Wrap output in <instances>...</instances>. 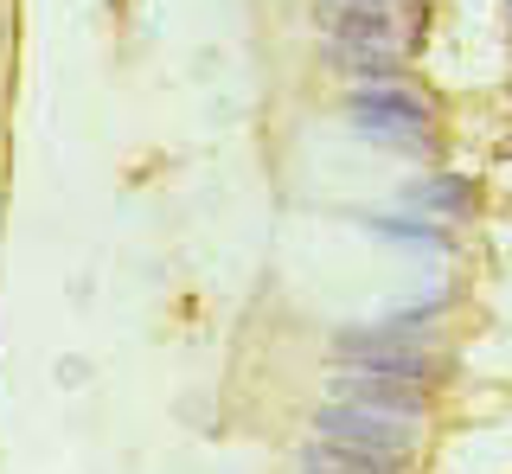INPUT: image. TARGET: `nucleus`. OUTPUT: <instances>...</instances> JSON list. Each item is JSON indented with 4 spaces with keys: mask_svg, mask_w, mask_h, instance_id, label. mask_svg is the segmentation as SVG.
Segmentation results:
<instances>
[{
    "mask_svg": "<svg viewBox=\"0 0 512 474\" xmlns=\"http://www.w3.org/2000/svg\"><path fill=\"white\" fill-rule=\"evenodd\" d=\"M327 65H333V71H346L352 84L378 90V84H391V77H397V65H404V52H365V45H327Z\"/></svg>",
    "mask_w": 512,
    "mask_h": 474,
    "instance_id": "5",
    "label": "nucleus"
},
{
    "mask_svg": "<svg viewBox=\"0 0 512 474\" xmlns=\"http://www.w3.org/2000/svg\"><path fill=\"white\" fill-rule=\"evenodd\" d=\"M320 7H340V13H378V20H404L410 0H320Z\"/></svg>",
    "mask_w": 512,
    "mask_h": 474,
    "instance_id": "8",
    "label": "nucleus"
},
{
    "mask_svg": "<svg viewBox=\"0 0 512 474\" xmlns=\"http://www.w3.org/2000/svg\"><path fill=\"white\" fill-rule=\"evenodd\" d=\"M404 462H378V455H359V449H340V442H308L301 455V474H397Z\"/></svg>",
    "mask_w": 512,
    "mask_h": 474,
    "instance_id": "6",
    "label": "nucleus"
},
{
    "mask_svg": "<svg viewBox=\"0 0 512 474\" xmlns=\"http://www.w3.org/2000/svg\"><path fill=\"white\" fill-rule=\"evenodd\" d=\"M468 186H461V180H416L410 186V205H423V212H448V218H455V212H468Z\"/></svg>",
    "mask_w": 512,
    "mask_h": 474,
    "instance_id": "7",
    "label": "nucleus"
},
{
    "mask_svg": "<svg viewBox=\"0 0 512 474\" xmlns=\"http://www.w3.org/2000/svg\"><path fill=\"white\" fill-rule=\"evenodd\" d=\"M346 122L359 135L384 141V148H410V154H429L436 148V129H429V109L404 97V90L378 84V90H352L346 97Z\"/></svg>",
    "mask_w": 512,
    "mask_h": 474,
    "instance_id": "2",
    "label": "nucleus"
},
{
    "mask_svg": "<svg viewBox=\"0 0 512 474\" xmlns=\"http://www.w3.org/2000/svg\"><path fill=\"white\" fill-rule=\"evenodd\" d=\"M333 398H340V404H410V410H423L416 385H397V378L365 372V366H340V372H333Z\"/></svg>",
    "mask_w": 512,
    "mask_h": 474,
    "instance_id": "4",
    "label": "nucleus"
},
{
    "mask_svg": "<svg viewBox=\"0 0 512 474\" xmlns=\"http://www.w3.org/2000/svg\"><path fill=\"white\" fill-rule=\"evenodd\" d=\"M320 39L327 45H365V52H404V20H378V13H340V7H320Z\"/></svg>",
    "mask_w": 512,
    "mask_h": 474,
    "instance_id": "3",
    "label": "nucleus"
},
{
    "mask_svg": "<svg viewBox=\"0 0 512 474\" xmlns=\"http://www.w3.org/2000/svg\"><path fill=\"white\" fill-rule=\"evenodd\" d=\"M320 442H340V449H359V455H378V462H404L423 442V410L410 404H320L314 417Z\"/></svg>",
    "mask_w": 512,
    "mask_h": 474,
    "instance_id": "1",
    "label": "nucleus"
}]
</instances>
